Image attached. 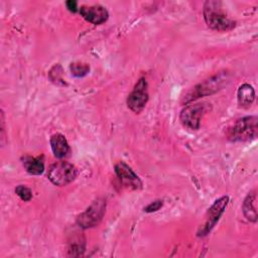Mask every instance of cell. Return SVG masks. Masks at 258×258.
Here are the masks:
<instances>
[{
    "mask_svg": "<svg viewBox=\"0 0 258 258\" xmlns=\"http://www.w3.org/2000/svg\"><path fill=\"white\" fill-rule=\"evenodd\" d=\"M203 13L206 23L212 29L228 31L236 26V22L223 11L219 1H207L204 5Z\"/></svg>",
    "mask_w": 258,
    "mask_h": 258,
    "instance_id": "1",
    "label": "cell"
},
{
    "mask_svg": "<svg viewBox=\"0 0 258 258\" xmlns=\"http://www.w3.org/2000/svg\"><path fill=\"white\" fill-rule=\"evenodd\" d=\"M258 119L256 116H247L238 119L227 130V137L233 142H246L256 139L258 133Z\"/></svg>",
    "mask_w": 258,
    "mask_h": 258,
    "instance_id": "2",
    "label": "cell"
},
{
    "mask_svg": "<svg viewBox=\"0 0 258 258\" xmlns=\"http://www.w3.org/2000/svg\"><path fill=\"white\" fill-rule=\"evenodd\" d=\"M78 174L76 166L68 161H56L51 164L47 171L48 179L55 185L63 186L72 182Z\"/></svg>",
    "mask_w": 258,
    "mask_h": 258,
    "instance_id": "3",
    "label": "cell"
},
{
    "mask_svg": "<svg viewBox=\"0 0 258 258\" xmlns=\"http://www.w3.org/2000/svg\"><path fill=\"white\" fill-rule=\"evenodd\" d=\"M209 109H211V104L207 102L187 105L181 110L179 114V121L184 127L190 130H198L201 125V119Z\"/></svg>",
    "mask_w": 258,
    "mask_h": 258,
    "instance_id": "4",
    "label": "cell"
},
{
    "mask_svg": "<svg viewBox=\"0 0 258 258\" xmlns=\"http://www.w3.org/2000/svg\"><path fill=\"white\" fill-rule=\"evenodd\" d=\"M105 211L106 201L103 199H98L94 201L93 204L77 218V224L83 229L96 227L102 221Z\"/></svg>",
    "mask_w": 258,
    "mask_h": 258,
    "instance_id": "5",
    "label": "cell"
},
{
    "mask_svg": "<svg viewBox=\"0 0 258 258\" xmlns=\"http://www.w3.org/2000/svg\"><path fill=\"white\" fill-rule=\"evenodd\" d=\"M228 203H229L228 196L221 197L220 199L215 201V203L212 205V207L208 210V212L206 214L205 223L198 231V236L204 237V236L208 235L213 230V228L216 226V224L220 220L221 216L224 214V212L228 206Z\"/></svg>",
    "mask_w": 258,
    "mask_h": 258,
    "instance_id": "6",
    "label": "cell"
},
{
    "mask_svg": "<svg viewBox=\"0 0 258 258\" xmlns=\"http://www.w3.org/2000/svg\"><path fill=\"white\" fill-rule=\"evenodd\" d=\"M225 81H226V77H225V75H222V74L212 77L211 79H209V80L199 84L195 88H192V91H190L188 93V95L186 97H184V102L187 103L197 98L216 93L223 87Z\"/></svg>",
    "mask_w": 258,
    "mask_h": 258,
    "instance_id": "7",
    "label": "cell"
},
{
    "mask_svg": "<svg viewBox=\"0 0 258 258\" xmlns=\"http://www.w3.org/2000/svg\"><path fill=\"white\" fill-rule=\"evenodd\" d=\"M148 86L144 78H140L127 98L128 108L134 113H140L148 101Z\"/></svg>",
    "mask_w": 258,
    "mask_h": 258,
    "instance_id": "8",
    "label": "cell"
},
{
    "mask_svg": "<svg viewBox=\"0 0 258 258\" xmlns=\"http://www.w3.org/2000/svg\"><path fill=\"white\" fill-rule=\"evenodd\" d=\"M115 173L124 187L131 189H138L142 186L139 176L132 170V168L124 161H119L114 166Z\"/></svg>",
    "mask_w": 258,
    "mask_h": 258,
    "instance_id": "9",
    "label": "cell"
},
{
    "mask_svg": "<svg viewBox=\"0 0 258 258\" xmlns=\"http://www.w3.org/2000/svg\"><path fill=\"white\" fill-rule=\"evenodd\" d=\"M79 12L84 19L95 25L104 23L105 21H107L109 16L107 9L101 5H83L81 6V8H79Z\"/></svg>",
    "mask_w": 258,
    "mask_h": 258,
    "instance_id": "10",
    "label": "cell"
},
{
    "mask_svg": "<svg viewBox=\"0 0 258 258\" xmlns=\"http://www.w3.org/2000/svg\"><path fill=\"white\" fill-rule=\"evenodd\" d=\"M50 146L56 158H63L70 152V146L66 137L60 133H54L50 137Z\"/></svg>",
    "mask_w": 258,
    "mask_h": 258,
    "instance_id": "11",
    "label": "cell"
},
{
    "mask_svg": "<svg viewBox=\"0 0 258 258\" xmlns=\"http://www.w3.org/2000/svg\"><path fill=\"white\" fill-rule=\"evenodd\" d=\"M22 164L25 168V170L32 175H39L44 170V162H43V156H24L22 157Z\"/></svg>",
    "mask_w": 258,
    "mask_h": 258,
    "instance_id": "12",
    "label": "cell"
},
{
    "mask_svg": "<svg viewBox=\"0 0 258 258\" xmlns=\"http://www.w3.org/2000/svg\"><path fill=\"white\" fill-rule=\"evenodd\" d=\"M238 103L243 108H248L255 100V91L249 84H243L239 87L237 92Z\"/></svg>",
    "mask_w": 258,
    "mask_h": 258,
    "instance_id": "13",
    "label": "cell"
},
{
    "mask_svg": "<svg viewBox=\"0 0 258 258\" xmlns=\"http://www.w3.org/2000/svg\"><path fill=\"white\" fill-rule=\"evenodd\" d=\"M256 202H257V196H256L255 191L249 194L243 202L242 210H243L244 216L247 218V220H249L251 222L257 221Z\"/></svg>",
    "mask_w": 258,
    "mask_h": 258,
    "instance_id": "14",
    "label": "cell"
},
{
    "mask_svg": "<svg viewBox=\"0 0 258 258\" xmlns=\"http://www.w3.org/2000/svg\"><path fill=\"white\" fill-rule=\"evenodd\" d=\"M70 70H71V73L73 76H75L77 78H83L86 75H88V73L90 72V66L85 62L76 61V62L71 63Z\"/></svg>",
    "mask_w": 258,
    "mask_h": 258,
    "instance_id": "15",
    "label": "cell"
},
{
    "mask_svg": "<svg viewBox=\"0 0 258 258\" xmlns=\"http://www.w3.org/2000/svg\"><path fill=\"white\" fill-rule=\"evenodd\" d=\"M15 192L23 202H29L32 199L31 189L29 187L23 185V184L17 185L16 188H15Z\"/></svg>",
    "mask_w": 258,
    "mask_h": 258,
    "instance_id": "16",
    "label": "cell"
},
{
    "mask_svg": "<svg viewBox=\"0 0 258 258\" xmlns=\"http://www.w3.org/2000/svg\"><path fill=\"white\" fill-rule=\"evenodd\" d=\"M84 249H85V242L81 241L80 237L73 238V242H71V246H70V251L72 252L71 255L75 256L76 251H79V253L81 254V251H84Z\"/></svg>",
    "mask_w": 258,
    "mask_h": 258,
    "instance_id": "17",
    "label": "cell"
},
{
    "mask_svg": "<svg viewBox=\"0 0 258 258\" xmlns=\"http://www.w3.org/2000/svg\"><path fill=\"white\" fill-rule=\"evenodd\" d=\"M162 206H163V202H162L161 200H156V201L150 203L148 206H146V207L144 208V212H146V213L156 212V211H158Z\"/></svg>",
    "mask_w": 258,
    "mask_h": 258,
    "instance_id": "18",
    "label": "cell"
},
{
    "mask_svg": "<svg viewBox=\"0 0 258 258\" xmlns=\"http://www.w3.org/2000/svg\"><path fill=\"white\" fill-rule=\"evenodd\" d=\"M66 5H67V8L72 11V12H76L79 10L78 8V5H77V2L76 1H73V0H69L66 2Z\"/></svg>",
    "mask_w": 258,
    "mask_h": 258,
    "instance_id": "19",
    "label": "cell"
}]
</instances>
